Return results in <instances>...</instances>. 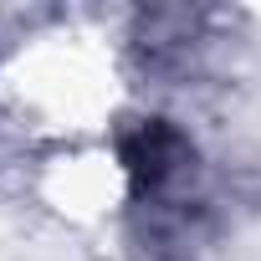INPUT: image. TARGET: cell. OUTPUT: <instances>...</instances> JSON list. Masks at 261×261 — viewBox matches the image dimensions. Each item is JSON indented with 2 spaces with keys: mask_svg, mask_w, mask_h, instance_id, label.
I'll return each mask as SVG.
<instances>
[{
  "mask_svg": "<svg viewBox=\"0 0 261 261\" xmlns=\"http://www.w3.org/2000/svg\"><path fill=\"white\" fill-rule=\"evenodd\" d=\"M123 164L139 195H164L185 169H190V144L169 123H144L123 139Z\"/></svg>",
  "mask_w": 261,
  "mask_h": 261,
  "instance_id": "cell-1",
  "label": "cell"
}]
</instances>
